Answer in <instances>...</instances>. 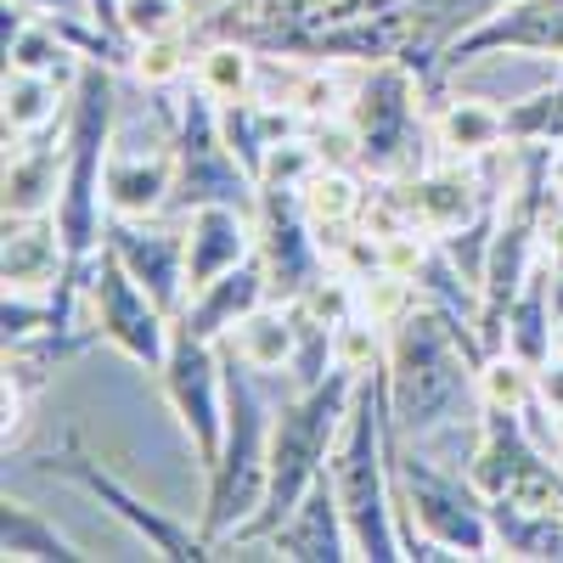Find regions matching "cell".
I'll use <instances>...</instances> for the list:
<instances>
[{
    "mask_svg": "<svg viewBox=\"0 0 563 563\" xmlns=\"http://www.w3.org/2000/svg\"><path fill=\"white\" fill-rule=\"evenodd\" d=\"M355 119V147L361 164L372 175H422V124H417V102H411V68L406 63H378L366 74V85L350 102Z\"/></svg>",
    "mask_w": 563,
    "mask_h": 563,
    "instance_id": "ba28073f",
    "label": "cell"
},
{
    "mask_svg": "<svg viewBox=\"0 0 563 563\" xmlns=\"http://www.w3.org/2000/svg\"><path fill=\"white\" fill-rule=\"evenodd\" d=\"M271 429H276V411L260 389V366H249L225 350V440H220V456L209 467V496H203V525H198V536L214 552L238 536L265 501Z\"/></svg>",
    "mask_w": 563,
    "mask_h": 563,
    "instance_id": "5b68a950",
    "label": "cell"
},
{
    "mask_svg": "<svg viewBox=\"0 0 563 563\" xmlns=\"http://www.w3.org/2000/svg\"><path fill=\"white\" fill-rule=\"evenodd\" d=\"M164 395L180 417L186 440H192L198 462L214 467L220 440H225V350L203 333H192L175 316V339H169V361H164Z\"/></svg>",
    "mask_w": 563,
    "mask_h": 563,
    "instance_id": "30bf717a",
    "label": "cell"
},
{
    "mask_svg": "<svg viewBox=\"0 0 563 563\" xmlns=\"http://www.w3.org/2000/svg\"><path fill=\"white\" fill-rule=\"evenodd\" d=\"M198 85L209 90L214 102H249L254 97V57L243 52L238 40L209 45V52L198 57Z\"/></svg>",
    "mask_w": 563,
    "mask_h": 563,
    "instance_id": "4316f807",
    "label": "cell"
},
{
    "mask_svg": "<svg viewBox=\"0 0 563 563\" xmlns=\"http://www.w3.org/2000/svg\"><path fill=\"white\" fill-rule=\"evenodd\" d=\"M541 260L563 276V203H558V214L541 220Z\"/></svg>",
    "mask_w": 563,
    "mask_h": 563,
    "instance_id": "d6a6232c",
    "label": "cell"
},
{
    "mask_svg": "<svg viewBox=\"0 0 563 563\" xmlns=\"http://www.w3.org/2000/svg\"><path fill=\"white\" fill-rule=\"evenodd\" d=\"M536 406H547L552 417L563 411V355H552V361L536 372Z\"/></svg>",
    "mask_w": 563,
    "mask_h": 563,
    "instance_id": "1f68e13d",
    "label": "cell"
},
{
    "mask_svg": "<svg viewBox=\"0 0 563 563\" xmlns=\"http://www.w3.org/2000/svg\"><path fill=\"white\" fill-rule=\"evenodd\" d=\"M113 141H119V85L108 63H90L74 79V102H68V135H63V198H57V231L68 249V271L52 288V333L63 339L74 327V305L90 282L102 243H108V164H113Z\"/></svg>",
    "mask_w": 563,
    "mask_h": 563,
    "instance_id": "6da1fadb",
    "label": "cell"
},
{
    "mask_svg": "<svg viewBox=\"0 0 563 563\" xmlns=\"http://www.w3.org/2000/svg\"><path fill=\"white\" fill-rule=\"evenodd\" d=\"M63 74H23L7 68V135H40L45 124L57 119L63 102Z\"/></svg>",
    "mask_w": 563,
    "mask_h": 563,
    "instance_id": "484cf974",
    "label": "cell"
},
{
    "mask_svg": "<svg viewBox=\"0 0 563 563\" xmlns=\"http://www.w3.org/2000/svg\"><path fill=\"white\" fill-rule=\"evenodd\" d=\"M63 198V153L18 147L7 153V214H52Z\"/></svg>",
    "mask_w": 563,
    "mask_h": 563,
    "instance_id": "603a6c76",
    "label": "cell"
},
{
    "mask_svg": "<svg viewBox=\"0 0 563 563\" xmlns=\"http://www.w3.org/2000/svg\"><path fill=\"white\" fill-rule=\"evenodd\" d=\"M108 249L124 260V271H130L169 316L186 310V299H192V282H186V231L113 214V220H108Z\"/></svg>",
    "mask_w": 563,
    "mask_h": 563,
    "instance_id": "4fadbf2b",
    "label": "cell"
},
{
    "mask_svg": "<svg viewBox=\"0 0 563 563\" xmlns=\"http://www.w3.org/2000/svg\"><path fill=\"white\" fill-rule=\"evenodd\" d=\"M254 243H260V214L231 203L192 209V220H186V282H192V294L254 260Z\"/></svg>",
    "mask_w": 563,
    "mask_h": 563,
    "instance_id": "9a60e30c",
    "label": "cell"
},
{
    "mask_svg": "<svg viewBox=\"0 0 563 563\" xmlns=\"http://www.w3.org/2000/svg\"><path fill=\"white\" fill-rule=\"evenodd\" d=\"M119 7H124L130 40H153V34H175L180 29V7H186V0H119Z\"/></svg>",
    "mask_w": 563,
    "mask_h": 563,
    "instance_id": "4dcf8cb0",
    "label": "cell"
},
{
    "mask_svg": "<svg viewBox=\"0 0 563 563\" xmlns=\"http://www.w3.org/2000/svg\"><path fill=\"white\" fill-rule=\"evenodd\" d=\"M384 395H389V422L395 434L417 440L422 451L456 440L462 417L479 406V361L467 355L462 333L440 305H411L384 355Z\"/></svg>",
    "mask_w": 563,
    "mask_h": 563,
    "instance_id": "7a4b0ae2",
    "label": "cell"
},
{
    "mask_svg": "<svg viewBox=\"0 0 563 563\" xmlns=\"http://www.w3.org/2000/svg\"><path fill=\"white\" fill-rule=\"evenodd\" d=\"M271 547L294 563H344L355 558V536H350V519H344V501L333 490V479H316L305 490V501L288 512V525L271 536Z\"/></svg>",
    "mask_w": 563,
    "mask_h": 563,
    "instance_id": "2e32d148",
    "label": "cell"
},
{
    "mask_svg": "<svg viewBox=\"0 0 563 563\" xmlns=\"http://www.w3.org/2000/svg\"><path fill=\"white\" fill-rule=\"evenodd\" d=\"M355 384L361 372L355 366H333L316 389H299L294 400H282V417L271 429V485H265V501L254 519L231 536V541H271L282 525H288V512L305 501V490L327 474V462H333V445H339V429L355 406Z\"/></svg>",
    "mask_w": 563,
    "mask_h": 563,
    "instance_id": "3957f363",
    "label": "cell"
},
{
    "mask_svg": "<svg viewBox=\"0 0 563 563\" xmlns=\"http://www.w3.org/2000/svg\"><path fill=\"white\" fill-rule=\"evenodd\" d=\"M68 271V249H63V231L57 214H7V288L18 294H40V288H57Z\"/></svg>",
    "mask_w": 563,
    "mask_h": 563,
    "instance_id": "ac0fdd59",
    "label": "cell"
},
{
    "mask_svg": "<svg viewBox=\"0 0 563 563\" xmlns=\"http://www.w3.org/2000/svg\"><path fill=\"white\" fill-rule=\"evenodd\" d=\"M558 203H563V180H558Z\"/></svg>",
    "mask_w": 563,
    "mask_h": 563,
    "instance_id": "8d00e7d4",
    "label": "cell"
},
{
    "mask_svg": "<svg viewBox=\"0 0 563 563\" xmlns=\"http://www.w3.org/2000/svg\"><path fill=\"white\" fill-rule=\"evenodd\" d=\"M395 422H389V467L395 485L406 490V530L400 547L434 541L451 558H490L496 552V525L490 501L474 490V479H462V467H440L422 451H395Z\"/></svg>",
    "mask_w": 563,
    "mask_h": 563,
    "instance_id": "8992f818",
    "label": "cell"
},
{
    "mask_svg": "<svg viewBox=\"0 0 563 563\" xmlns=\"http://www.w3.org/2000/svg\"><path fill=\"white\" fill-rule=\"evenodd\" d=\"M507 141V113L485 97H456L440 113V147L456 158H485Z\"/></svg>",
    "mask_w": 563,
    "mask_h": 563,
    "instance_id": "cb8c5ba5",
    "label": "cell"
},
{
    "mask_svg": "<svg viewBox=\"0 0 563 563\" xmlns=\"http://www.w3.org/2000/svg\"><path fill=\"white\" fill-rule=\"evenodd\" d=\"M63 467H68V479H79V485H85L90 496H97L102 507H113L119 519L135 530V541H147V552H153V558H169V563H203V558H220L203 536H192L186 525H175L169 512L147 507L135 490H124V485L108 474V467H97L90 456H68Z\"/></svg>",
    "mask_w": 563,
    "mask_h": 563,
    "instance_id": "5bb4252c",
    "label": "cell"
},
{
    "mask_svg": "<svg viewBox=\"0 0 563 563\" xmlns=\"http://www.w3.org/2000/svg\"><path fill=\"white\" fill-rule=\"evenodd\" d=\"M552 265L541 260L530 271V282L519 288V299L507 305V321H501V350H512L525 366H547L558 355V299H552Z\"/></svg>",
    "mask_w": 563,
    "mask_h": 563,
    "instance_id": "d6986e66",
    "label": "cell"
},
{
    "mask_svg": "<svg viewBox=\"0 0 563 563\" xmlns=\"http://www.w3.org/2000/svg\"><path fill=\"white\" fill-rule=\"evenodd\" d=\"M479 389H485V406L530 411V406H536V366H525L512 350H496V355H485V366H479Z\"/></svg>",
    "mask_w": 563,
    "mask_h": 563,
    "instance_id": "83f0119b",
    "label": "cell"
},
{
    "mask_svg": "<svg viewBox=\"0 0 563 563\" xmlns=\"http://www.w3.org/2000/svg\"><path fill=\"white\" fill-rule=\"evenodd\" d=\"M175 198V153L147 158V153H113L108 164V209L130 220H153Z\"/></svg>",
    "mask_w": 563,
    "mask_h": 563,
    "instance_id": "ffe728a7",
    "label": "cell"
},
{
    "mask_svg": "<svg viewBox=\"0 0 563 563\" xmlns=\"http://www.w3.org/2000/svg\"><path fill=\"white\" fill-rule=\"evenodd\" d=\"M299 192H305V209H310V220H316V231L327 225V220H350L355 209H361V192H355V180L339 169V164H321L305 186H299Z\"/></svg>",
    "mask_w": 563,
    "mask_h": 563,
    "instance_id": "f1b7e54d",
    "label": "cell"
},
{
    "mask_svg": "<svg viewBox=\"0 0 563 563\" xmlns=\"http://www.w3.org/2000/svg\"><path fill=\"white\" fill-rule=\"evenodd\" d=\"M294 339H299V327H294V305L288 310H271L260 305L238 333H231V355L260 366V372H282L294 361Z\"/></svg>",
    "mask_w": 563,
    "mask_h": 563,
    "instance_id": "d4e9b609",
    "label": "cell"
},
{
    "mask_svg": "<svg viewBox=\"0 0 563 563\" xmlns=\"http://www.w3.org/2000/svg\"><path fill=\"white\" fill-rule=\"evenodd\" d=\"M479 209H485V198H479V186L467 169H422L411 180V220L422 231H440L445 238V231L467 225Z\"/></svg>",
    "mask_w": 563,
    "mask_h": 563,
    "instance_id": "44dd1931",
    "label": "cell"
},
{
    "mask_svg": "<svg viewBox=\"0 0 563 563\" xmlns=\"http://www.w3.org/2000/svg\"><path fill=\"white\" fill-rule=\"evenodd\" d=\"M558 355H563V316H558Z\"/></svg>",
    "mask_w": 563,
    "mask_h": 563,
    "instance_id": "e575fe53",
    "label": "cell"
},
{
    "mask_svg": "<svg viewBox=\"0 0 563 563\" xmlns=\"http://www.w3.org/2000/svg\"><path fill=\"white\" fill-rule=\"evenodd\" d=\"M85 299H90V321H97V333H102L108 344H119L135 366L164 372L169 339H175V316L124 271V260H119L108 243H102L97 265H90Z\"/></svg>",
    "mask_w": 563,
    "mask_h": 563,
    "instance_id": "9c48e42d",
    "label": "cell"
},
{
    "mask_svg": "<svg viewBox=\"0 0 563 563\" xmlns=\"http://www.w3.org/2000/svg\"><path fill=\"white\" fill-rule=\"evenodd\" d=\"M558 445H563V411H558Z\"/></svg>",
    "mask_w": 563,
    "mask_h": 563,
    "instance_id": "d590c367",
    "label": "cell"
},
{
    "mask_svg": "<svg viewBox=\"0 0 563 563\" xmlns=\"http://www.w3.org/2000/svg\"><path fill=\"white\" fill-rule=\"evenodd\" d=\"M485 52H536V57H563V0H507V7L485 12L474 29H462L445 52L440 74L467 68Z\"/></svg>",
    "mask_w": 563,
    "mask_h": 563,
    "instance_id": "8fae6325",
    "label": "cell"
},
{
    "mask_svg": "<svg viewBox=\"0 0 563 563\" xmlns=\"http://www.w3.org/2000/svg\"><path fill=\"white\" fill-rule=\"evenodd\" d=\"M265 294H271V276H265V265L260 260H243L238 271H225V276H214L209 288H198L192 299H186V310H180V321L192 327V333H203V339H231L238 327L265 305Z\"/></svg>",
    "mask_w": 563,
    "mask_h": 563,
    "instance_id": "e0dca14e",
    "label": "cell"
},
{
    "mask_svg": "<svg viewBox=\"0 0 563 563\" xmlns=\"http://www.w3.org/2000/svg\"><path fill=\"white\" fill-rule=\"evenodd\" d=\"M0 552H7V563H85L90 558L57 525H45L34 507H23L12 496L0 507Z\"/></svg>",
    "mask_w": 563,
    "mask_h": 563,
    "instance_id": "7402d4cb",
    "label": "cell"
},
{
    "mask_svg": "<svg viewBox=\"0 0 563 563\" xmlns=\"http://www.w3.org/2000/svg\"><path fill=\"white\" fill-rule=\"evenodd\" d=\"M18 7H29L40 18H85L90 23V0H18Z\"/></svg>",
    "mask_w": 563,
    "mask_h": 563,
    "instance_id": "836d02e7",
    "label": "cell"
},
{
    "mask_svg": "<svg viewBox=\"0 0 563 563\" xmlns=\"http://www.w3.org/2000/svg\"><path fill=\"white\" fill-rule=\"evenodd\" d=\"M260 249H265L271 288L282 299H310L316 243H310V209L299 186H260Z\"/></svg>",
    "mask_w": 563,
    "mask_h": 563,
    "instance_id": "7c38bea8",
    "label": "cell"
},
{
    "mask_svg": "<svg viewBox=\"0 0 563 563\" xmlns=\"http://www.w3.org/2000/svg\"><path fill=\"white\" fill-rule=\"evenodd\" d=\"M169 147H175V198H169V209L192 214V209H209V203H231V209L260 214V180L249 175V164L238 153H231V141L220 130V113H214V97L203 85H192L180 97Z\"/></svg>",
    "mask_w": 563,
    "mask_h": 563,
    "instance_id": "52a82bcc",
    "label": "cell"
},
{
    "mask_svg": "<svg viewBox=\"0 0 563 563\" xmlns=\"http://www.w3.org/2000/svg\"><path fill=\"white\" fill-rule=\"evenodd\" d=\"M327 479H333L339 501H344V519L355 536V558L366 563H395L406 558L400 530H395V512H389V485H395V467H389V395H384V366H366L361 384H355V406L339 429L333 462H327Z\"/></svg>",
    "mask_w": 563,
    "mask_h": 563,
    "instance_id": "277c9868",
    "label": "cell"
},
{
    "mask_svg": "<svg viewBox=\"0 0 563 563\" xmlns=\"http://www.w3.org/2000/svg\"><path fill=\"white\" fill-rule=\"evenodd\" d=\"M135 74H141V85H153V90H164V85H175L180 74H186V45H180V29L175 34H153V40H135Z\"/></svg>",
    "mask_w": 563,
    "mask_h": 563,
    "instance_id": "f546056e",
    "label": "cell"
}]
</instances>
